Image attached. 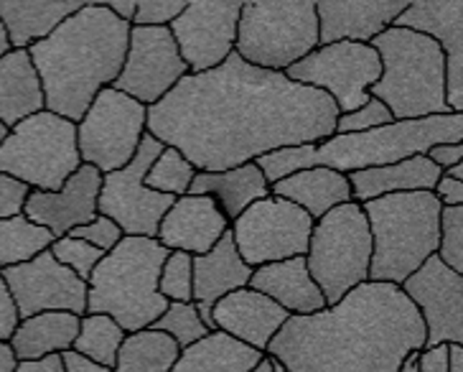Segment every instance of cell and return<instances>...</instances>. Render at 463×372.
<instances>
[{"label": "cell", "mask_w": 463, "mask_h": 372, "mask_svg": "<svg viewBox=\"0 0 463 372\" xmlns=\"http://www.w3.org/2000/svg\"><path fill=\"white\" fill-rule=\"evenodd\" d=\"M158 293L165 301H194V258L191 255L168 253L161 268V278H158Z\"/></svg>", "instance_id": "39"}, {"label": "cell", "mask_w": 463, "mask_h": 372, "mask_svg": "<svg viewBox=\"0 0 463 372\" xmlns=\"http://www.w3.org/2000/svg\"><path fill=\"white\" fill-rule=\"evenodd\" d=\"M165 146L150 133L143 136L133 161L120 171L102 176L97 215L112 220L123 234L130 237H156L164 215L176 202V196L158 194L146 186V174Z\"/></svg>", "instance_id": "12"}, {"label": "cell", "mask_w": 463, "mask_h": 372, "mask_svg": "<svg viewBox=\"0 0 463 372\" xmlns=\"http://www.w3.org/2000/svg\"><path fill=\"white\" fill-rule=\"evenodd\" d=\"M123 339L125 331L120 324H115V319H109L108 314H84L80 319V334H77L71 349L112 370L118 352L123 347Z\"/></svg>", "instance_id": "35"}, {"label": "cell", "mask_w": 463, "mask_h": 372, "mask_svg": "<svg viewBox=\"0 0 463 372\" xmlns=\"http://www.w3.org/2000/svg\"><path fill=\"white\" fill-rule=\"evenodd\" d=\"M250 289L273 299L278 306L286 309L290 317H308V314L326 309L324 293L308 273L306 255L260 265L252 271Z\"/></svg>", "instance_id": "25"}, {"label": "cell", "mask_w": 463, "mask_h": 372, "mask_svg": "<svg viewBox=\"0 0 463 372\" xmlns=\"http://www.w3.org/2000/svg\"><path fill=\"white\" fill-rule=\"evenodd\" d=\"M61 362H64V370L67 372H112L109 367H102V365H97L92 359L77 355L74 349H67L61 355Z\"/></svg>", "instance_id": "51"}, {"label": "cell", "mask_w": 463, "mask_h": 372, "mask_svg": "<svg viewBox=\"0 0 463 372\" xmlns=\"http://www.w3.org/2000/svg\"><path fill=\"white\" fill-rule=\"evenodd\" d=\"M28 194H31V189H28L24 181L0 174V222L24 215Z\"/></svg>", "instance_id": "45"}, {"label": "cell", "mask_w": 463, "mask_h": 372, "mask_svg": "<svg viewBox=\"0 0 463 372\" xmlns=\"http://www.w3.org/2000/svg\"><path fill=\"white\" fill-rule=\"evenodd\" d=\"M80 166L77 123L49 110L14 125L0 143V174L31 192H59Z\"/></svg>", "instance_id": "9"}, {"label": "cell", "mask_w": 463, "mask_h": 372, "mask_svg": "<svg viewBox=\"0 0 463 372\" xmlns=\"http://www.w3.org/2000/svg\"><path fill=\"white\" fill-rule=\"evenodd\" d=\"M56 237L42 224H33L26 215L0 222V271L33 261L52 248Z\"/></svg>", "instance_id": "34"}, {"label": "cell", "mask_w": 463, "mask_h": 372, "mask_svg": "<svg viewBox=\"0 0 463 372\" xmlns=\"http://www.w3.org/2000/svg\"><path fill=\"white\" fill-rule=\"evenodd\" d=\"M168 250L156 237H130L102 255L87 281V314H108L125 334L148 329L168 303L158 278Z\"/></svg>", "instance_id": "4"}, {"label": "cell", "mask_w": 463, "mask_h": 372, "mask_svg": "<svg viewBox=\"0 0 463 372\" xmlns=\"http://www.w3.org/2000/svg\"><path fill=\"white\" fill-rule=\"evenodd\" d=\"M102 186V174L95 166L82 164L59 192L28 194L26 215L33 224H42L54 237H64L74 227H82L97 217V196Z\"/></svg>", "instance_id": "20"}, {"label": "cell", "mask_w": 463, "mask_h": 372, "mask_svg": "<svg viewBox=\"0 0 463 372\" xmlns=\"http://www.w3.org/2000/svg\"><path fill=\"white\" fill-rule=\"evenodd\" d=\"M440 176H449V179H453V181H463V164L450 166V168H446Z\"/></svg>", "instance_id": "55"}, {"label": "cell", "mask_w": 463, "mask_h": 372, "mask_svg": "<svg viewBox=\"0 0 463 372\" xmlns=\"http://www.w3.org/2000/svg\"><path fill=\"white\" fill-rule=\"evenodd\" d=\"M362 209L372 234L369 283L402 286L438 253L443 207L433 192L387 194Z\"/></svg>", "instance_id": "5"}, {"label": "cell", "mask_w": 463, "mask_h": 372, "mask_svg": "<svg viewBox=\"0 0 463 372\" xmlns=\"http://www.w3.org/2000/svg\"><path fill=\"white\" fill-rule=\"evenodd\" d=\"M186 74L189 67L178 54L168 26H130L125 64L112 90L150 108L161 102Z\"/></svg>", "instance_id": "15"}, {"label": "cell", "mask_w": 463, "mask_h": 372, "mask_svg": "<svg viewBox=\"0 0 463 372\" xmlns=\"http://www.w3.org/2000/svg\"><path fill=\"white\" fill-rule=\"evenodd\" d=\"M184 8L181 0H140L130 26H171Z\"/></svg>", "instance_id": "44"}, {"label": "cell", "mask_w": 463, "mask_h": 372, "mask_svg": "<svg viewBox=\"0 0 463 372\" xmlns=\"http://www.w3.org/2000/svg\"><path fill=\"white\" fill-rule=\"evenodd\" d=\"M18 311H15L14 296L5 286V281L0 276V342H8L14 337L15 327H18Z\"/></svg>", "instance_id": "47"}, {"label": "cell", "mask_w": 463, "mask_h": 372, "mask_svg": "<svg viewBox=\"0 0 463 372\" xmlns=\"http://www.w3.org/2000/svg\"><path fill=\"white\" fill-rule=\"evenodd\" d=\"M250 278H252V268L240 258L230 230L222 234V240L209 253L194 258V301L191 303L196 306L206 329L214 331V319H212L214 303L232 291L247 289Z\"/></svg>", "instance_id": "24"}, {"label": "cell", "mask_w": 463, "mask_h": 372, "mask_svg": "<svg viewBox=\"0 0 463 372\" xmlns=\"http://www.w3.org/2000/svg\"><path fill=\"white\" fill-rule=\"evenodd\" d=\"M212 319H214V329L224 331L240 339L242 345L265 355L273 337L283 329L290 314L265 293L247 286L219 299L212 309Z\"/></svg>", "instance_id": "23"}, {"label": "cell", "mask_w": 463, "mask_h": 372, "mask_svg": "<svg viewBox=\"0 0 463 372\" xmlns=\"http://www.w3.org/2000/svg\"><path fill=\"white\" fill-rule=\"evenodd\" d=\"M395 120L392 112L387 110V105L380 102L377 97H369L362 108H356L352 112H344L336 118V128L334 136H352V133H367L382 125H390Z\"/></svg>", "instance_id": "42"}, {"label": "cell", "mask_w": 463, "mask_h": 372, "mask_svg": "<svg viewBox=\"0 0 463 372\" xmlns=\"http://www.w3.org/2000/svg\"><path fill=\"white\" fill-rule=\"evenodd\" d=\"M0 276L11 291L18 319L36 317L43 311L87 314V283L56 261L46 250L33 261L3 268Z\"/></svg>", "instance_id": "17"}, {"label": "cell", "mask_w": 463, "mask_h": 372, "mask_svg": "<svg viewBox=\"0 0 463 372\" xmlns=\"http://www.w3.org/2000/svg\"><path fill=\"white\" fill-rule=\"evenodd\" d=\"M252 372H273V359L270 358H265L262 359V362H260L258 367H255V370Z\"/></svg>", "instance_id": "58"}, {"label": "cell", "mask_w": 463, "mask_h": 372, "mask_svg": "<svg viewBox=\"0 0 463 372\" xmlns=\"http://www.w3.org/2000/svg\"><path fill=\"white\" fill-rule=\"evenodd\" d=\"M318 46L316 3H242L234 54L268 72H288Z\"/></svg>", "instance_id": "8"}, {"label": "cell", "mask_w": 463, "mask_h": 372, "mask_svg": "<svg viewBox=\"0 0 463 372\" xmlns=\"http://www.w3.org/2000/svg\"><path fill=\"white\" fill-rule=\"evenodd\" d=\"M436 199L440 207H463V181H453L449 176H440L436 184Z\"/></svg>", "instance_id": "49"}, {"label": "cell", "mask_w": 463, "mask_h": 372, "mask_svg": "<svg viewBox=\"0 0 463 372\" xmlns=\"http://www.w3.org/2000/svg\"><path fill=\"white\" fill-rule=\"evenodd\" d=\"M69 237L84 240V243H90L92 248L102 250V253H109V250L123 240L125 234L115 222L108 220V217H102V215H97L92 222H87L82 227H74V230L69 233Z\"/></svg>", "instance_id": "43"}, {"label": "cell", "mask_w": 463, "mask_h": 372, "mask_svg": "<svg viewBox=\"0 0 463 372\" xmlns=\"http://www.w3.org/2000/svg\"><path fill=\"white\" fill-rule=\"evenodd\" d=\"M436 255L443 265L463 276V207L440 209V240Z\"/></svg>", "instance_id": "41"}, {"label": "cell", "mask_w": 463, "mask_h": 372, "mask_svg": "<svg viewBox=\"0 0 463 372\" xmlns=\"http://www.w3.org/2000/svg\"><path fill=\"white\" fill-rule=\"evenodd\" d=\"M148 133V108L133 97L105 87L77 123V146L82 164L95 166L105 176L120 171L136 156Z\"/></svg>", "instance_id": "11"}, {"label": "cell", "mask_w": 463, "mask_h": 372, "mask_svg": "<svg viewBox=\"0 0 463 372\" xmlns=\"http://www.w3.org/2000/svg\"><path fill=\"white\" fill-rule=\"evenodd\" d=\"M178 355L181 347L168 334L148 327L125 334L112 372H171Z\"/></svg>", "instance_id": "33"}, {"label": "cell", "mask_w": 463, "mask_h": 372, "mask_svg": "<svg viewBox=\"0 0 463 372\" xmlns=\"http://www.w3.org/2000/svg\"><path fill=\"white\" fill-rule=\"evenodd\" d=\"M418 372H450V349L449 345L422 347L415 355Z\"/></svg>", "instance_id": "46"}, {"label": "cell", "mask_w": 463, "mask_h": 372, "mask_svg": "<svg viewBox=\"0 0 463 372\" xmlns=\"http://www.w3.org/2000/svg\"><path fill=\"white\" fill-rule=\"evenodd\" d=\"M43 110L42 80L28 49H11L0 56V123L8 130Z\"/></svg>", "instance_id": "29"}, {"label": "cell", "mask_w": 463, "mask_h": 372, "mask_svg": "<svg viewBox=\"0 0 463 372\" xmlns=\"http://www.w3.org/2000/svg\"><path fill=\"white\" fill-rule=\"evenodd\" d=\"M15 365H18V359L14 358L8 342H0V372H14Z\"/></svg>", "instance_id": "53"}, {"label": "cell", "mask_w": 463, "mask_h": 372, "mask_svg": "<svg viewBox=\"0 0 463 372\" xmlns=\"http://www.w3.org/2000/svg\"><path fill=\"white\" fill-rule=\"evenodd\" d=\"M105 8L112 11V14L118 15L120 21H125V24H133V15H136L137 3L136 0H109V3H105Z\"/></svg>", "instance_id": "52"}, {"label": "cell", "mask_w": 463, "mask_h": 372, "mask_svg": "<svg viewBox=\"0 0 463 372\" xmlns=\"http://www.w3.org/2000/svg\"><path fill=\"white\" fill-rule=\"evenodd\" d=\"M273 372H288L286 367H283V365H278V362H275L273 359Z\"/></svg>", "instance_id": "60"}, {"label": "cell", "mask_w": 463, "mask_h": 372, "mask_svg": "<svg viewBox=\"0 0 463 372\" xmlns=\"http://www.w3.org/2000/svg\"><path fill=\"white\" fill-rule=\"evenodd\" d=\"M11 52V43H8V33H5V26L0 24V56H5Z\"/></svg>", "instance_id": "56"}, {"label": "cell", "mask_w": 463, "mask_h": 372, "mask_svg": "<svg viewBox=\"0 0 463 372\" xmlns=\"http://www.w3.org/2000/svg\"><path fill=\"white\" fill-rule=\"evenodd\" d=\"M339 110L321 90L258 70L232 54L222 67L186 74L148 108V133L196 171H227L288 146L324 143Z\"/></svg>", "instance_id": "1"}, {"label": "cell", "mask_w": 463, "mask_h": 372, "mask_svg": "<svg viewBox=\"0 0 463 372\" xmlns=\"http://www.w3.org/2000/svg\"><path fill=\"white\" fill-rule=\"evenodd\" d=\"M194 176H196V168L176 148L165 146L146 174V186L153 192L168 194V196L178 199V196L189 194Z\"/></svg>", "instance_id": "36"}, {"label": "cell", "mask_w": 463, "mask_h": 372, "mask_svg": "<svg viewBox=\"0 0 463 372\" xmlns=\"http://www.w3.org/2000/svg\"><path fill=\"white\" fill-rule=\"evenodd\" d=\"M255 164H258V168L262 171L265 181L273 186V184L288 179V176H293V174H298V171L314 168L316 146L314 143H306V146H288V148H278V151L260 156Z\"/></svg>", "instance_id": "38"}, {"label": "cell", "mask_w": 463, "mask_h": 372, "mask_svg": "<svg viewBox=\"0 0 463 372\" xmlns=\"http://www.w3.org/2000/svg\"><path fill=\"white\" fill-rule=\"evenodd\" d=\"M408 8L405 0H321L316 3L321 43H372Z\"/></svg>", "instance_id": "22"}, {"label": "cell", "mask_w": 463, "mask_h": 372, "mask_svg": "<svg viewBox=\"0 0 463 372\" xmlns=\"http://www.w3.org/2000/svg\"><path fill=\"white\" fill-rule=\"evenodd\" d=\"M425 156H428V161L433 166H438L440 174H443L450 166L463 164V143H440V146H433Z\"/></svg>", "instance_id": "48"}, {"label": "cell", "mask_w": 463, "mask_h": 372, "mask_svg": "<svg viewBox=\"0 0 463 372\" xmlns=\"http://www.w3.org/2000/svg\"><path fill=\"white\" fill-rule=\"evenodd\" d=\"M230 233L240 258L255 271L308 253L314 220L280 196H265L230 222Z\"/></svg>", "instance_id": "13"}, {"label": "cell", "mask_w": 463, "mask_h": 372, "mask_svg": "<svg viewBox=\"0 0 463 372\" xmlns=\"http://www.w3.org/2000/svg\"><path fill=\"white\" fill-rule=\"evenodd\" d=\"M380 56L369 43L339 42L316 46L283 74L293 82L321 90L344 115L367 102L369 87L380 80Z\"/></svg>", "instance_id": "14"}, {"label": "cell", "mask_w": 463, "mask_h": 372, "mask_svg": "<svg viewBox=\"0 0 463 372\" xmlns=\"http://www.w3.org/2000/svg\"><path fill=\"white\" fill-rule=\"evenodd\" d=\"M153 329L168 334L181 349H186V347H191L194 342H199L202 337L209 334L206 324L202 321V317H199V311H196V306H194V303L178 301L168 303V309H165L164 314L153 321Z\"/></svg>", "instance_id": "37"}, {"label": "cell", "mask_w": 463, "mask_h": 372, "mask_svg": "<svg viewBox=\"0 0 463 372\" xmlns=\"http://www.w3.org/2000/svg\"><path fill=\"white\" fill-rule=\"evenodd\" d=\"M450 372H463V345H449Z\"/></svg>", "instance_id": "54"}, {"label": "cell", "mask_w": 463, "mask_h": 372, "mask_svg": "<svg viewBox=\"0 0 463 372\" xmlns=\"http://www.w3.org/2000/svg\"><path fill=\"white\" fill-rule=\"evenodd\" d=\"M346 179L352 186V202L364 205V202L387 196V194L433 192L440 179V168L430 164L428 156H412L400 164L346 174Z\"/></svg>", "instance_id": "26"}, {"label": "cell", "mask_w": 463, "mask_h": 372, "mask_svg": "<svg viewBox=\"0 0 463 372\" xmlns=\"http://www.w3.org/2000/svg\"><path fill=\"white\" fill-rule=\"evenodd\" d=\"M372 234L362 205L346 202L314 222L306 265L326 306L369 281Z\"/></svg>", "instance_id": "10"}, {"label": "cell", "mask_w": 463, "mask_h": 372, "mask_svg": "<svg viewBox=\"0 0 463 372\" xmlns=\"http://www.w3.org/2000/svg\"><path fill=\"white\" fill-rule=\"evenodd\" d=\"M425 347V324L400 286L362 283L339 303L290 317L268 358L288 372H400Z\"/></svg>", "instance_id": "2"}, {"label": "cell", "mask_w": 463, "mask_h": 372, "mask_svg": "<svg viewBox=\"0 0 463 372\" xmlns=\"http://www.w3.org/2000/svg\"><path fill=\"white\" fill-rule=\"evenodd\" d=\"M14 372H67L61 355H49L42 359H31V362H18Z\"/></svg>", "instance_id": "50"}, {"label": "cell", "mask_w": 463, "mask_h": 372, "mask_svg": "<svg viewBox=\"0 0 463 372\" xmlns=\"http://www.w3.org/2000/svg\"><path fill=\"white\" fill-rule=\"evenodd\" d=\"M5 136H8V128H5V125L0 123V143L5 140Z\"/></svg>", "instance_id": "59"}, {"label": "cell", "mask_w": 463, "mask_h": 372, "mask_svg": "<svg viewBox=\"0 0 463 372\" xmlns=\"http://www.w3.org/2000/svg\"><path fill=\"white\" fill-rule=\"evenodd\" d=\"M84 3L74 0H46V3H21V0H0V24L5 26L11 49H31L43 42L49 33L74 15Z\"/></svg>", "instance_id": "30"}, {"label": "cell", "mask_w": 463, "mask_h": 372, "mask_svg": "<svg viewBox=\"0 0 463 372\" xmlns=\"http://www.w3.org/2000/svg\"><path fill=\"white\" fill-rule=\"evenodd\" d=\"M262 359V352L214 329L199 342L181 349L171 372H252Z\"/></svg>", "instance_id": "32"}, {"label": "cell", "mask_w": 463, "mask_h": 372, "mask_svg": "<svg viewBox=\"0 0 463 372\" xmlns=\"http://www.w3.org/2000/svg\"><path fill=\"white\" fill-rule=\"evenodd\" d=\"M230 230V220L212 196L184 194L164 215L156 240L168 253H186L191 258L204 255Z\"/></svg>", "instance_id": "21"}, {"label": "cell", "mask_w": 463, "mask_h": 372, "mask_svg": "<svg viewBox=\"0 0 463 372\" xmlns=\"http://www.w3.org/2000/svg\"><path fill=\"white\" fill-rule=\"evenodd\" d=\"M189 194L212 196L224 212V217L234 222L250 205L270 196V184L252 161L227 171H196Z\"/></svg>", "instance_id": "28"}, {"label": "cell", "mask_w": 463, "mask_h": 372, "mask_svg": "<svg viewBox=\"0 0 463 372\" xmlns=\"http://www.w3.org/2000/svg\"><path fill=\"white\" fill-rule=\"evenodd\" d=\"M392 26L422 33L446 56V105L463 112V3L461 0H415Z\"/></svg>", "instance_id": "19"}, {"label": "cell", "mask_w": 463, "mask_h": 372, "mask_svg": "<svg viewBox=\"0 0 463 372\" xmlns=\"http://www.w3.org/2000/svg\"><path fill=\"white\" fill-rule=\"evenodd\" d=\"M380 56V80L369 97L387 105L395 120L446 115V56L433 39L390 26L369 43Z\"/></svg>", "instance_id": "6"}, {"label": "cell", "mask_w": 463, "mask_h": 372, "mask_svg": "<svg viewBox=\"0 0 463 372\" xmlns=\"http://www.w3.org/2000/svg\"><path fill=\"white\" fill-rule=\"evenodd\" d=\"M80 319L69 311H43L36 317L21 319L8 347L18 362L49 358V355H64L74 347L80 334Z\"/></svg>", "instance_id": "31"}, {"label": "cell", "mask_w": 463, "mask_h": 372, "mask_svg": "<svg viewBox=\"0 0 463 372\" xmlns=\"http://www.w3.org/2000/svg\"><path fill=\"white\" fill-rule=\"evenodd\" d=\"M240 11L242 3L234 0L186 3V8L168 31L176 42L184 64L189 67V74L217 70L234 54Z\"/></svg>", "instance_id": "16"}, {"label": "cell", "mask_w": 463, "mask_h": 372, "mask_svg": "<svg viewBox=\"0 0 463 372\" xmlns=\"http://www.w3.org/2000/svg\"><path fill=\"white\" fill-rule=\"evenodd\" d=\"M425 324V347L463 345V276L428 258L400 286Z\"/></svg>", "instance_id": "18"}, {"label": "cell", "mask_w": 463, "mask_h": 372, "mask_svg": "<svg viewBox=\"0 0 463 372\" xmlns=\"http://www.w3.org/2000/svg\"><path fill=\"white\" fill-rule=\"evenodd\" d=\"M440 143H463V112L430 115L420 120H392L367 133L331 136L316 146V166L354 174L425 156Z\"/></svg>", "instance_id": "7"}, {"label": "cell", "mask_w": 463, "mask_h": 372, "mask_svg": "<svg viewBox=\"0 0 463 372\" xmlns=\"http://www.w3.org/2000/svg\"><path fill=\"white\" fill-rule=\"evenodd\" d=\"M270 194L300 207L314 222L321 220L334 207L352 202V186L346 174H339L326 166H314L278 181L270 186Z\"/></svg>", "instance_id": "27"}, {"label": "cell", "mask_w": 463, "mask_h": 372, "mask_svg": "<svg viewBox=\"0 0 463 372\" xmlns=\"http://www.w3.org/2000/svg\"><path fill=\"white\" fill-rule=\"evenodd\" d=\"M130 24L105 8L84 3L54 33L33 43L28 56L42 80L43 110L80 123L95 97L120 77Z\"/></svg>", "instance_id": "3"}, {"label": "cell", "mask_w": 463, "mask_h": 372, "mask_svg": "<svg viewBox=\"0 0 463 372\" xmlns=\"http://www.w3.org/2000/svg\"><path fill=\"white\" fill-rule=\"evenodd\" d=\"M49 253H52L64 268H69L74 276L82 278L84 283L90 281L92 271L97 268V262L102 261V255H105L102 250L92 248L90 243L77 240V237H69V234L56 237L54 243H52V248H49Z\"/></svg>", "instance_id": "40"}, {"label": "cell", "mask_w": 463, "mask_h": 372, "mask_svg": "<svg viewBox=\"0 0 463 372\" xmlns=\"http://www.w3.org/2000/svg\"><path fill=\"white\" fill-rule=\"evenodd\" d=\"M415 355H418V352H415ZM415 355H410V358L402 362L400 372H418V367H415Z\"/></svg>", "instance_id": "57"}]
</instances>
